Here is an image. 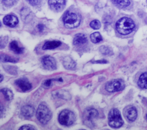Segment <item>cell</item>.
Here are the masks:
<instances>
[{"mask_svg": "<svg viewBox=\"0 0 147 130\" xmlns=\"http://www.w3.org/2000/svg\"><path fill=\"white\" fill-rule=\"evenodd\" d=\"M30 5L33 6H36L39 5L42 0H26Z\"/></svg>", "mask_w": 147, "mask_h": 130, "instance_id": "cell-27", "label": "cell"}, {"mask_svg": "<svg viewBox=\"0 0 147 130\" xmlns=\"http://www.w3.org/2000/svg\"><path fill=\"white\" fill-rule=\"evenodd\" d=\"M125 88V83L121 79H115L108 82L105 88L107 92H115L122 90Z\"/></svg>", "mask_w": 147, "mask_h": 130, "instance_id": "cell-7", "label": "cell"}, {"mask_svg": "<svg viewBox=\"0 0 147 130\" xmlns=\"http://www.w3.org/2000/svg\"><path fill=\"white\" fill-rule=\"evenodd\" d=\"M1 82L2 81V80H3V76L2 75H1Z\"/></svg>", "mask_w": 147, "mask_h": 130, "instance_id": "cell-30", "label": "cell"}, {"mask_svg": "<svg viewBox=\"0 0 147 130\" xmlns=\"http://www.w3.org/2000/svg\"><path fill=\"white\" fill-rule=\"evenodd\" d=\"M113 3L119 7H126L130 5L129 0H111Z\"/></svg>", "mask_w": 147, "mask_h": 130, "instance_id": "cell-19", "label": "cell"}, {"mask_svg": "<svg viewBox=\"0 0 147 130\" xmlns=\"http://www.w3.org/2000/svg\"><path fill=\"white\" fill-rule=\"evenodd\" d=\"M115 27L119 33L126 35L134 30L135 24L131 19L127 17H122L117 21Z\"/></svg>", "mask_w": 147, "mask_h": 130, "instance_id": "cell-1", "label": "cell"}, {"mask_svg": "<svg viewBox=\"0 0 147 130\" xmlns=\"http://www.w3.org/2000/svg\"><path fill=\"white\" fill-rule=\"evenodd\" d=\"M87 41V37L84 34L78 33L75 36L73 40V44L75 45H79L86 44Z\"/></svg>", "mask_w": 147, "mask_h": 130, "instance_id": "cell-14", "label": "cell"}, {"mask_svg": "<svg viewBox=\"0 0 147 130\" xmlns=\"http://www.w3.org/2000/svg\"><path fill=\"white\" fill-rule=\"evenodd\" d=\"M126 117L130 121H134L137 116V111L134 107H129L125 111Z\"/></svg>", "mask_w": 147, "mask_h": 130, "instance_id": "cell-12", "label": "cell"}, {"mask_svg": "<svg viewBox=\"0 0 147 130\" xmlns=\"http://www.w3.org/2000/svg\"><path fill=\"white\" fill-rule=\"evenodd\" d=\"M1 60L2 62H16L18 61V60L13 58L11 56L5 54H1Z\"/></svg>", "mask_w": 147, "mask_h": 130, "instance_id": "cell-22", "label": "cell"}, {"mask_svg": "<svg viewBox=\"0 0 147 130\" xmlns=\"http://www.w3.org/2000/svg\"><path fill=\"white\" fill-rule=\"evenodd\" d=\"M52 80H48L47 81H45L44 83H43V85L45 87H49L51 85V82H52Z\"/></svg>", "mask_w": 147, "mask_h": 130, "instance_id": "cell-28", "label": "cell"}, {"mask_svg": "<svg viewBox=\"0 0 147 130\" xmlns=\"http://www.w3.org/2000/svg\"><path fill=\"white\" fill-rule=\"evenodd\" d=\"M37 28L40 31H43V30L44 29V26L42 24H39L37 26Z\"/></svg>", "mask_w": 147, "mask_h": 130, "instance_id": "cell-29", "label": "cell"}, {"mask_svg": "<svg viewBox=\"0 0 147 130\" xmlns=\"http://www.w3.org/2000/svg\"><path fill=\"white\" fill-rule=\"evenodd\" d=\"M146 118H147V114H146Z\"/></svg>", "mask_w": 147, "mask_h": 130, "instance_id": "cell-31", "label": "cell"}, {"mask_svg": "<svg viewBox=\"0 0 147 130\" xmlns=\"http://www.w3.org/2000/svg\"><path fill=\"white\" fill-rule=\"evenodd\" d=\"M15 84L24 92L28 91L32 88L31 84L29 82L28 80L25 77L17 79L15 81Z\"/></svg>", "mask_w": 147, "mask_h": 130, "instance_id": "cell-10", "label": "cell"}, {"mask_svg": "<svg viewBox=\"0 0 147 130\" xmlns=\"http://www.w3.org/2000/svg\"><path fill=\"white\" fill-rule=\"evenodd\" d=\"M41 63L43 67L49 70H53L56 69V61L55 58L49 56H46L42 58Z\"/></svg>", "mask_w": 147, "mask_h": 130, "instance_id": "cell-8", "label": "cell"}, {"mask_svg": "<svg viewBox=\"0 0 147 130\" xmlns=\"http://www.w3.org/2000/svg\"><path fill=\"white\" fill-rule=\"evenodd\" d=\"M64 25L65 27L72 29L78 27L81 21L80 16L76 13L67 11L63 18Z\"/></svg>", "mask_w": 147, "mask_h": 130, "instance_id": "cell-2", "label": "cell"}, {"mask_svg": "<svg viewBox=\"0 0 147 130\" xmlns=\"http://www.w3.org/2000/svg\"><path fill=\"white\" fill-rule=\"evenodd\" d=\"M36 117L42 124H47L52 117V113L49 109L44 104H40L37 110Z\"/></svg>", "mask_w": 147, "mask_h": 130, "instance_id": "cell-4", "label": "cell"}, {"mask_svg": "<svg viewBox=\"0 0 147 130\" xmlns=\"http://www.w3.org/2000/svg\"><path fill=\"white\" fill-rule=\"evenodd\" d=\"M61 44V42L59 41H47L42 46L43 50H49L53 49L59 46Z\"/></svg>", "mask_w": 147, "mask_h": 130, "instance_id": "cell-15", "label": "cell"}, {"mask_svg": "<svg viewBox=\"0 0 147 130\" xmlns=\"http://www.w3.org/2000/svg\"><path fill=\"white\" fill-rule=\"evenodd\" d=\"M91 41L93 43H98L102 40V37L99 32H94L90 35Z\"/></svg>", "mask_w": 147, "mask_h": 130, "instance_id": "cell-21", "label": "cell"}, {"mask_svg": "<svg viewBox=\"0 0 147 130\" xmlns=\"http://www.w3.org/2000/svg\"><path fill=\"white\" fill-rule=\"evenodd\" d=\"M138 85L143 89H147V72L141 74L138 80Z\"/></svg>", "mask_w": 147, "mask_h": 130, "instance_id": "cell-18", "label": "cell"}, {"mask_svg": "<svg viewBox=\"0 0 147 130\" xmlns=\"http://www.w3.org/2000/svg\"><path fill=\"white\" fill-rule=\"evenodd\" d=\"M9 47L11 50L17 54H21L24 52V48L20 46L16 41H11L9 45Z\"/></svg>", "mask_w": 147, "mask_h": 130, "instance_id": "cell-17", "label": "cell"}, {"mask_svg": "<svg viewBox=\"0 0 147 130\" xmlns=\"http://www.w3.org/2000/svg\"><path fill=\"white\" fill-rule=\"evenodd\" d=\"M34 108L30 105H26L22 107L21 112L24 117L26 118L31 117L34 113Z\"/></svg>", "mask_w": 147, "mask_h": 130, "instance_id": "cell-13", "label": "cell"}, {"mask_svg": "<svg viewBox=\"0 0 147 130\" xmlns=\"http://www.w3.org/2000/svg\"><path fill=\"white\" fill-rule=\"evenodd\" d=\"M90 26L94 29H99L101 26V24L99 21L97 19H94L90 22Z\"/></svg>", "mask_w": 147, "mask_h": 130, "instance_id": "cell-23", "label": "cell"}, {"mask_svg": "<svg viewBox=\"0 0 147 130\" xmlns=\"http://www.w3.org/2000/svg\"><path fill=\"white\" fill-rule=\"evenodd\" d=\"M75 120V114L68 109L63 110L59 115V122L63 125L69 126Z\"/></svg>", "mask_w": 147, "mask_h": 130, "instance_id": "cell-5", "label": "cell"}, {"mask_svg": "<svg viewBox=\"0 0 147 130\" xmlns=\"http://www.w3.org/2000/svg\"><path fill=\"white\" fill-rule=\"evenodd\" d=\"M99 50H100V52L104 55H108V54H110V53H111L110 49L107 46H102L100 47Z\"/></svg>", "mask_w": 147, "mask_h": 130, "instance_id": "cell-24", "label": "cell"}, {"mask_svg": "<svg viewBox=\"0 0 147 130\" xmlns=\"http://www.w3.org/2000/svg\"><path fill=\"white\" fill-rule=\"evenodd\" d=\"M20 130H22V129H28V130H35L36 128L30 125H24L23 126H22L20 129Z\"/></svg>", "mask_w": 147, "mask_h": 130, "instance_id": "cell-26", "label": "cell"}, {"mask_svg": "<svg viewBox=\"0 0 147 130\" xmlns=\"http://www.w3.org/2000/svg\"><path fill=\"white\" fill-rule=\"evenodd\" d=\"M1 92L3 94L6 100L10 101L13 97V93L11 90L8 88H3L1 89Z\"/></svg>", "mask_w": 147, "mask_h": 130, "instance_id": "cell-20", "label": "cell"}, {"mask_svg": "<svg viewBox=\"0 0 147 130\" xmlns=\"http://www.w3.org/2000/svg\"><path fill=\"white\" fill-rule=\"evenodd\" d=\"M48 4L51 9L53 11H60L64 9L65 5V0H49Z\"/></svg>", "mask_w": 147, "mask_h": 130, "instance_id": "cell-9", "label": "cell"}, {"mask_svg": "<svg viewBox=\"0 0 147 130\" xmlns=\"http://www.w3.org/2000/svg\"><path fill=\"white\" fill-rule=\"evenodd\" d=\"M98 116V112L94 108L86 109L83 115V120L84 124L90 128L94 127V119Z\"/></svg>", "mask_w": 147, "mask_h": 130, "instance_id": "cell-6", "label": "cell"}, {"mask_svg": "<svg viewBox=\"0 0 147 130\" xmlns=\"http://www.w3.org/2000/svg\"><path fill=\"white\" fill-rule=\"evenodd\" d=\"M63 66L67 69L72 70L75 69L76 66L75 62L69 57H65L63 58Z\"/></svg>", "mask_w": 147, "mask_h": 130, "instance_id": "cell-16", "label": "cell"}, {"mask_svg": "<svg viewBox=\"0 0 147 130\" xmlns=\"http://www.w3.org/2000/svg\"><path fill=\"white\" fill-rule=\"evenodd\" d=\"M108 123L109 125L114 128H119L123 125V121L117 109L114 108L110 110L108 115Z\"/></svg>", "mask_w": 147, "mask_h": 130, "instance_id": "cell-3", "label": "cell"}, {"mask_svg": "<svg viewBox=\"0 0 147 130\" xmlns=\"http://www.w3.org/2000/svg\"><path fill=\"white\" fill-rule=\"evenodd\" d=\"M18 0H2L3 3L7 6H11L14 5Z\"/></svg>", "mask_w": 147, "mask_h": 130, "instance_id": "cell-25", "label": "cell"}, {"mask_svg": "<svg viewBox=\"0 0 147 130\" xmlns=\"http://www.w3.org/2000/svg\"><path fill=\"white\" fill-rule=\"evenodd\" d=\"M3 22L5 25L12 27L16 26L18 24V20L17 17L15 15L9 14L6 15L3 18Z\"/></svg>", "mask_w": 147, "mask_h": 130, "instance_id": "cell-11", "label": "cell"}]
</instances>
